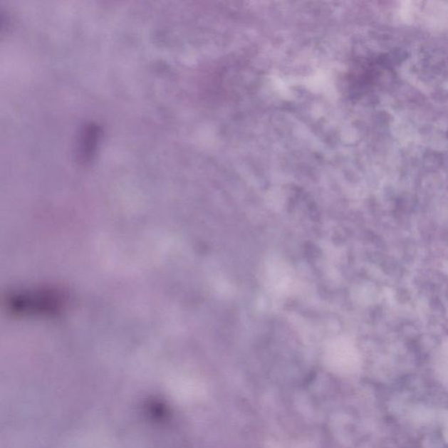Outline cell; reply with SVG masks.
<instances>
[{
	"label": "cell",
	"instance_id": "obj_1",
	"mask_svg": "<svg viewBox=\"0 0 448 448\" xmlns=\"http://www.w3.org/2000/svg\"><path fill=\"white\" fill-rule=\"evenodd\" d=\"M100 135V129L97 125L90 124L84 126L78 137V158L79 162L84 163L90 162L97 151Z\"/></svg>",
	"mask_w": 448,
	"mask_h": 448
}]
</instances>
